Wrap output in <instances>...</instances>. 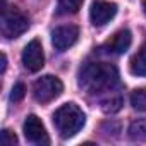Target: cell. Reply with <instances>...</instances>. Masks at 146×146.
I'll list each match as a JSON object with an SVG mask.
<instances>
[{
	"label": "cell",
	"mask_w": 146,
	"mask_h": 146,
	"mask_svg": "<svg viewBox=\"0 0 146 146\" xmlns=\"http://www.w3.org/2000/svg\"><path fill=\"white\" fill-rule=\"evenodd\" d=\"M119 83V70L112 64L91 62L79 72V86L88 93H103L113 90Z\"/></svg>",
	"instance_id": "1"
},
{
	"label": "cell",
	"mask_w": 146,
	"mask_h": 146,
	"mask_svg": "<svg viewBox=\"0 0 146 146\" xmlns=\"http://www.w3.org/2000/svg\"><path fill=\"white\" fill-rule=\"evenodd\" d=\"M84 122L86 115L76 103H65L53 113V125L60 134V137L64 139L76 136L83 129Z\"/></svg>",
	"instance_id": "2"
},
{
	"label": "cell",
	"mask_w": 146,
	"mask_h": 146,
	"mask_svg": "<svg viewBox=\"0 0 146 146\" xmlns=\"http://www.w3.org/2000/svg\"><path fill=\"white\" fill-rule=\"evenodd\" d=\"M29 28L28 17L17 9V7H7V2L2 0V21H0V29L7 40L21 36Z\"/></svg>",
	"instance_id": "3"
},
{
	"label": "cell",
	"mask_w": 146,
	"mask_h": 146,
	"mask_svg": "<svg viewBox=\"0 0 146 146\" xmlns=\"http://www.w3.org/2000/svg\"><path fill=\"white\" fill-rule=\"evenodd\" d=\"M62 91H64L62 81L52 74L41 76L33 84V95H35L36 102H40V103H48V102L58 98L62 95Z\"/></svg>",
	"instance_id": "4"
},
{
	"label": "cell",
	"mask_w": 146,
	"mask_h": 146,
	"mask_svg": "<svg viewBox=\"0 0 146 146\" xmlns=\"http://www.w3.org/2000/svg\"><path fill=\"white\" fill-rule=\"evenodd\" d=\"M78 36H79V29L78 26H72V24H67V26H58L52 31V45L58 50V52H64L67 48H70L78 41Z\"/></svg>",
	"instance_id": "5"
},
{
	"label": "cell",
	"mask_w": 146,
	"mask_h": 146,
	"mask_svg": "<svg viewBox=\"0 0 146 146\" xmlns=\"http://www.w3.org/2000/svg\"><path fill=\"white\" fill-rule=\"evenodd\" d=\"M23 64L31 72H38L45 65L43 46H41V43L38 40H33L24 46V50H23Z\"/></svg>",
	"instance_id": "6"
},
{
	"label": "cell",
	"mask_w": 146,
	"mask_h": 146,
	"mask_svg": "<svg viewBox=\"0 0 146 146\" xmlns=\"http://www.w3.org/2000/svg\"><path fill=\"white\" fill-rule=\"evenodd\" d=\"M23 129H24V136H26V139L29 143H35V144H48L50 143L46 129H45L43 122L36 115H29L24 120Z\"/></svg>",
	"instance_id": "7"
},
{
	"label": "cell",
	"mask_w": 146,
	"mask_h": 146,
	"mask_svg": "<svg viewBox=\"0 0 146 146\" xmlns=\"http://www.w3.org/2000/svg\"><path fill=\"white\" fill-rule=\"evenodd\" d=\"M117 14V5L113 2H105V0H98L90 9V19L93 26H103L110 19H113Z\"/></svg>",
	"instance_id": "8"
},
{
	"label": "cell",
	"mask_w": 146,
	"mask_h": 146,
	"mask_svg": "<svg viewBox=\"0 0 146 146\" xmlns=\"http://www.w3.org/2000/svg\"><path fill=\"white\" fill-rule=\"evenodd\" d=\"M131 43H132L131 31H129V29H120V31H117V33L112 36V40L108 41V48H110L113 53L120 55V53H124V52L129 50Z\"/></svg>",
	"instance_id": "9"
},
{
	"label": "cell",
	"mask_w": 146,
	"mask_h": 146,
	"mask_svg": "<svg viewBox=\"0 0 146 146\" xmlns=\"http://www.w3.org/2000/svg\"><path fill=\"white\" fill-rule=\"evenodd\" d=\"M131 72L134 76H146V45H143L137 53L131 58Z\"/></svg>",
	"instance_id": "10"
},
{
	"label": "cell",
	"mask_w": 146,
	"mask_h": 146,
	"mask_svg": "<svg viewBox=\"0 0 146 146\" xmlns=\"http://www.w3.org/2000/svg\"><path fill=\"white\" fill-rule=\"evenodd\" d=\"M129 137L132 141H146V119H137L129 125Z\"/></svg>",
	"instance_id": "11"
},
{
	"label": "cell",
	"mask_w": 146,
	"mask_h": 146,
	"mask_svg": "<svg viewBox=\"0 0 146 146\" xmlns=\"http://www.w3.org/2000/svg\"><path fill=\"white\" fill-rule=\"evenodd\" d=\"M84 0H58V12L60 14H76Z\"/></svg>",
	"instance_id": "12"
},
{
	"label": "cell",
	"mask_w": 146,
	"mask_h": 146,
	"mask_svg": "<svg viewBox=\"0 0 146 146\" xmlns=\"http://www.w3.org/2000/svg\"><path fill=\"white\" fill-rule=\"evenodd\" d=\"M122 103H124L122 96L120 95H115V96H110L108 100H103L102 102V110L107 112V113H115V112L120 110Z\"/></svg>",
	"instance_id": "13"
},
{
	"label": "cell",
	"mask_w": 146,
	"mask_h": 146,
	"mask_svg": "<svg viewBox=\"0 0 146 146\" xmlns=\"http://www.w3.org/2000/svg\"><path fill=\"white\" fill-rule=\"evenodd\" d=\"M131 105H132L136 110L146 112V90H144V88L132 91V95H131Z\"/></svg>",
	"instance_id": "14"
},
{
	"label": "cell",
	"mask_w": 146,
	"mask_h": 146,
	"mask_svg": "<svg viewBox=\"0 0 146 146\" xmlns=\"http://www.w3.org/2000/svg\"><path fill=\"white\" fill-rule=\"evenodd\" d=\"M26 95V86L23 83H17L14 88H12V93H11V100L12 102H21Z\"/></svg>",
	"instance_id": "15"
},
{
	"label": "cell",
	"mask_w": 146,
	"mask_h": 146,
	"mask_svg": "<svg viewBox=\"0 0 146 146\" xmlns=\"http://www.w3.org/2000/svg\"><path fill=\"white\" fill-rule=\"evenodd\" d=\"M2 143H4V146H14L17 143V137H16V134H12L11 131L5 129L2 132Z\"/></svg>",
	"instance_id": "16"
},
{
	"label": "cell",
	"mask_w": 146,
	"mask_h": 146,
	"mask_svg": "<svg viewBox=\"0 0 146 146\" xmlns=\"http://www.w3.org/2000/svg\"><path fill=\"white\" fill-rule=\"evenodd\" d=\"M5 67H7V57L2 53V72H5Z\"/></svg>",
	"instance_id": "17"
}]
</instances>
